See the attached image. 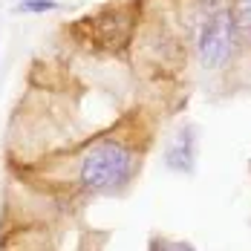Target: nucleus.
<instances>
[{"instance_id":"nucleus-5","label":"nucleus","mask_w":251,"mask_h":251,"mask_svg":"<svg viewBox=\"0 0 251 251\" xmlns=\"http://www.w3.org/2000/svg\"><path fill=\"white\" fill-rule=\"evenodd\" d=\"M58 3L55 0H21L15 9L18 12H32V15H41V12H52Z\"/></svg>"},{"instance_id":"nucleus-1","label":"nucleus","mask_w":251,"mask_h":251,"mask_svg":"<svg viewBox=\"0 0 251 251\" xmlns=\"http://www.w3.org/2000/svg\"><path fill=\"white\" fill-rule=\"evenodd\" d=\"M142 159L127 142L101 139L81 156L78 182L93 194H122L139 171Z\"/></svg>"},{"instance_id":"nucleus-6","label":"nucleus","mask_w":251,"mask_h":251,"mask_svg":"<svg viewBox=\"0 0 251 251\" xmlns=\"http://www.w3.org/2000/svg\"><path fill=\"white\" fill-rule=\"evenodd\" d=\"M237 26L240 32H251V0H240L237 3Z\"/></svg>"},{"instance_id":"nucleus-2","label":"nucleus","mask_w":251,"mask_h":251,"mask_svg":"<svg viewBox=\"0 0 251 251\" xmlns=\"http://www.w3.org/2000/svg\"><path fill=\"white\" fill-rule=\"evenodd\" d=\"M237 38H240V26L234 12L220 9L214 12L200 32V44H197V55H200V64L205 70H223L228 67L231 55L237 50Z\"/></svg>"},{"instance_id":"nucleus-4","label":"nucleus","mask_w":251,"mask_h":251,"mask_svg":"<svg viewBox=\"0 0 251 251\" xmlns=\"http://www.w3.org/2000/svg\"><path fill=\"white\" fill-rule=\"evenodd\" d=\"M148 251H197L188 240H171V237H151Z\"/></svg>"},{"instance_id":"nucleus-3","label":"nucleus","mask_w":251,"mask_h":251,"mask_svg":"<svg viewBox=\"0 0 251 251\" xmlns=\"http://www.w3.org/2000/svg\"><path fill=\"white\" fill-rule=\"evenodd\" d=\"M197 127L194 125H182L165 145V165L176 171V174H194L197 168Z\"/></svg>"}]
</instances>
